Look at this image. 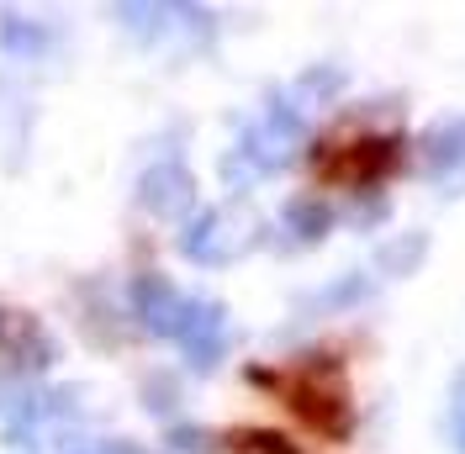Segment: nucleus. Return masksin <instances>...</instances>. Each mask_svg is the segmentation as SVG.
<instances>
[{
	"instance_id": "obj_2",
	"label": "nucleus",
	"mask_w": 465,
	"mask_h": 454,
	"mask_svg": "<svg viewBox=\"0 0 465 454\" xmlns=\"http://www.w3.org/2000/svg\"><path fill=\"white\" fill-rule=\"evenodd\" d=\"M281 401L322 439L349 433V386L339 360H302V365L281 370Z\"/></svg>"
},
{
	"instance_id": "obj_1",
	"label": "nucleus",
	"mask_w": 465,
	"mask_h": 454,
	"mask_svg": "<svg viewBox=\"0 0 465 454\" xmlns=\"http://www.w3.org/2000/svg\"><path fill=\"white\" fill-rule=\"evenodd\" d=\"M402 170V138L381 127H339L312 148V174L333 191H371Z\"/></svg>"
},
{
	"instance_id": "obj_3",
	"label": "nucleus",
	"mask_w": 465,
	"mask_h": 454,
	"mask_svg": "<svg viewBox=\"0 0 465 454\" xmlns=\"http://www.w3.org/2000/svg\"><path fill=\"white\" fill-rule=\"evenodd\" d=\"M232 454H302V444H291L281 433H264V428H243V433H232L228 439Z\"/></svg>"
}]
</instances>
